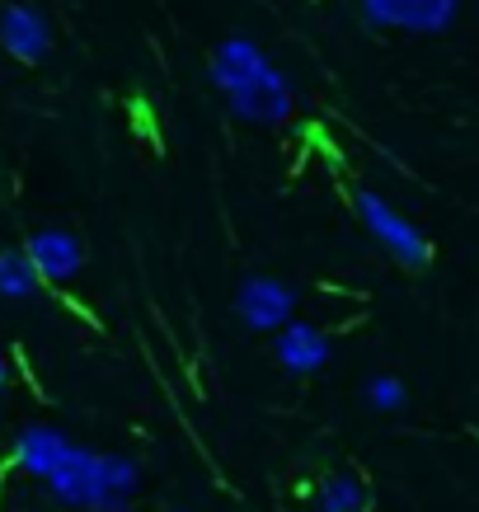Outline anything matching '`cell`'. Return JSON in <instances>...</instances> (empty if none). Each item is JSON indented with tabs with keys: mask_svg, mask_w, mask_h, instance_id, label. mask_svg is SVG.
I'll return each instance as SVG.
<instances>
[{
	"mask_svg": "<svg viewBox=\"0 0 479 512\" xmlns=\"http://www.w3.org/2000/svg\"><path fill=\"white\" fill-rule=\"evenodd\" d=\"M207 80H212V90H221V99L231 104V113L240 123L278 127L296 109L287 76L263 57V47L254 38H240V33L217 43L212 66H207Z\"/></svg>",
	"mask_w": 479,
	"mask_h": 512,
	"instance_id": "cell-1",
	"label": "cell"
},
{
	"mask_svg": "<svg viewBox=\"0 0 479 512\" xmlns=\"http://www.w3.org/2000/svg\"><path fill=\"white\" fill-rule=\"evenodd\" d=\"M47 489L57 503L66 508H85V512H127L137 498L141 466L132 456L118 451H90V447H66L62 466L47 475Z\"/></svg>",
	"mask_w": 479,
	"mask_h": 512,
	"instance_id": "cell-2",
	"label": "cell"
},
{
	"mask_svg": "<svg viewBox=\"0 0 479 512\" xmlns=\"http://www.w3.org/2000/svg\"><path fill=\"white\" fill-rule=\"evenodd\" d=\"M353 212H357V221L367 226L371 240L386 249V254L400 268H409V273H423V268L433 264V240L418 231L409 217H400V212H395V207H390L381 193L362 188V193L353 198Z\"/></svg>",
	"mask_w": 479,
	"mask_h": 512,
	"instance_id": "cell-3",
	"label": "cell"
},
{
	"mask_svg": "<svg viewBox=\"0 0 479 512\" xmlns=\"http://www.w3.org/2000/svg\"><path fill=\"white\" fill-rule=\"evenodd\" d=\"M292 311L296 292L278 278H245L240 292H235V315L254 334H278L282 325H292Z\"/></svg>",
	"mask_w": 479,
	"mask_h": 512,
	"instance_id": "cell-4",
	"label": "cell"
},
{
	"mask_svg": "<svg viewBox=\"0 0 479 512\" xmlns=\"http://www.w3.org/2000/svg\"><path fill=\"white\" fill-rule=\"evenodd\" d=\"M273 353H278V362L292 376H310V372H320V367L329 362V339H325V329L306 325V320H292V325L278 329Z\"/></svg>",
	"mask_w": 479,
	"mask_h": 512,
	"instance_id": "cell-5",
	"label": "cell"
},
{
	"mask_svg": "<svg viewBox=\"0 0 479 512\" xmlns=\"http://www.w3.org/2000/svg\"><path fill=\"white\" fill-rule=\"evenodd\" d=\"M0 43H5V52L19 57V62H43L47 47H52V33H47L38 10H29V5H5V10H0Z\"/></svg>",
	"mask_w": 479,
	"mask_h": 512,
	"instance_id": "cell-6",
	"label": "cell"
},
{
	"mask_svg": "<svg viewBox=\"0 0 479 512\" xmlns=\"http://www.w3.org/2000/svg\"><path fill=\"white\" fill-rule=\"evenodd\" d=\"M29 259L43 282H71L85 264V249L71 231H38L29 240Z\"/></svg>",
	"mask_w": 479,
	"mask_h": 512,
	"instance_id": "cell-7",
	"label": "cell"
},
{
	"mask_svg": "<svg viewBox=\"0 0 479 512\" xmlns=\"http://www.w3.org/2000/svg\"><path fill=\"white\" fill-rule=\"evenodd\" d=\"M66 442L57 428H43V423H29L24 433L15 437V466L24 470V475H33V480H47L52 470L62 466V456H66Z\"/></svg>",
	"mask_w": 479,
	"mask_h": 512,
	"instance_id": "cell-8",
	"label": "cell"
},
{
	"mask_svg": "<svg viewBox=\"0 0 479 512\" xmlns=\"http://www.w3.org/2000/svg\"><path fill=\"white\" fill-rule=\"evenodd\" d=\"M315 508L320 512H367V489L353 470H334L320 480V494H315Z\"/></svg>",
	"mask_w": 479,
	"mask_h": 512,
	"instance_id": "cell-9",
	"label": "cell"
},
{
	"mask_svg": "<svg viewBox=\"0 0 479 512\" xmlns=\"http://www.w3.org/2000/svg\"><path fill=\"white\" fill-rule=\"evenodd\" d=\"M461 0H404L400 5V29L404 33H442L456 24Z\"/></svg>",
	"mask_w": 479,
	"mask_h": 512,
	"instance_id": "cell-10",
	"label": "cell"
},
{
	"mask_svg": "<svg viewBox=\"0 0 479 512\" xmlns=\"http://www.w3.org/2000/svg\"><path fill=\"white\" fill-rule=\"evenodd\" d=\"M38 268H33L29 249H0V296L5 301H24L38 292Z\"/></svg>",
	"mask_w": 479,
	"mask_h": 512,
	"instance_id": "cell-11",
	"label": "cell"
},
{
	"mask_svg": "<svg viewBox=\"0 0 479 512\" xmlns=\"http://www.w3.org/2000/svg\"><path fill=\"white\" fill-rule=\"evenodd\" d=\"M367 404L371 409H381V414L404 409V381L400 376H371L367 381Z\"/></svg>",
	"mask_w": 479,
	"mask_h": 512,
	"instance_id": "cell-12",
	"label": "cell"
},
{
	"mask_svg": "<svg viewBox=\"0 0 479 512\" xmlns=\"http://www.w3.org/2000/svg\"><path fill=\"white\" fill-rule=\"evenodd\" d=\"M362 5V19L371 29H400V5L404 0H357Z\"/></svg>",
	"mask_w": 479,
	"mask_h": 512,
	"instance_id": "cell-13",
	"label": "cell"
},
{
	"mask_svg": "<svg viewBox=\"0 0 479 512\" xmlns=\"http://www.w3.org/2000/svg\"><path fill=\"white\" fill-rule=\"evenodd\" d=\"M5 381H10V367H5V357H0V386H5Z\"/></svg>",
	"mask_w": 479,
	"mask_h": 512,
	"instance_id": "cell-14",
	"label": "cell"
},
{
	"mask_svg": "<svg viewBox=\"0 0 479 512\" xmlns=\"http://www.w3.org/2000/svg\"><path fill=\"white\" fill-rule=\"evenodd\" d=\"M170 512H188V508H170Z\"/></svg>",
	"mask_w": 479,
	"mask_h": 512,
	"instance_id": "cell-15",
	"label": "cell"
}]
</instances>
